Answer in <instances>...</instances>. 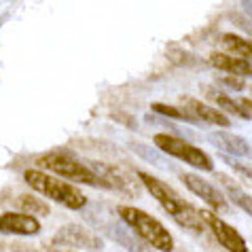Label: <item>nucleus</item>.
<instances>
[{"label":"nucleus","mask_w":252,"mask_h":252,"mask_svg":"<svg viewBox=\"0 0 252 252\" xmlns=\"http://www.w3.org/2000/svg\"><path fill=\"white\" fill-rule=\"evenodd\" d=\"M138 178H140V183L144 185L146 191H149L161 204V208L165 210L170 219H174L180 227H185V229L201 231L204 222H201V219H199V212L189 204V201H185L183 197H180L170 185L163 183V180L157 178V176H153V174H146V172H138Z\"/></svg>","instance_id":"f257e3e1"},{"label":"nucleus","mask_w":252,"mask_h":252,"mask_svg":"<svg viewBox=\"0 0 252 252\" xmlns=\"http://www.w3.org/2000/svg\"><path fill=\"white\" fill-rule=\"evenodd\" d=\"M117 214L121 216L131 233H134L140 242H144L146 246L161 250V252H172L174 250V237L153 214L144 212L136 206H119Z\"/></svg>","instance_id":"f03ea898"},{"label":"nucleus","mask_w":252,"mask_h":252,"mask_svg":"<svg viewBox=\"0 0 252 252\" xmlns=\"http://www.w3.org/2000/svg\"><path fill=\"white\" fill-rule=\"evenodd\" d=\"M24 180L28 183V187L34 189L36 193L53 199L55 204L66 206L68 210H81L87 204V197L81 189H76L74 185H70L66 180L53 176V174H49V172L32 167V170L24 172Z\"/></svg>","instance_id":"7ed1b4c3"},{"label":"nucleus","mask_w":252,"mask_h":252,"mask_svg":"<svg viewBox=\"0 0 252 252\" xmlns=\"http://www.w3.org/2000/svg\"><path fill=\"white\" fill-rule=\"evenodd\" d=\"M36 163L43 167V172H53L55 176L66 180V183L70 180V183L106 189L102 180L87 167L85 161H79L72 155H66V153H47V155L36 159Z\"/></svg>","instance_id":"20e7f679"},{"label":"nucleus","mask_w":252,"mask_h":252,"mask_svg":"<svg viewBox=\"0 0 252 252\" xmlns=\"http://www.w3.org/2000/svg\"><path fill=\"white\" fill-rule=\"evenodd\" d=\"M153 142H155V146L161 153H165V155H170L178 161H185V163L193 165L195 170H201V172L214 170V161L210 159L208 153L201 151L199 146L187 142L183 138L172 136V134H157L153 138Z\"/></svg>","instance_id":"39448f33"},{"label":"nucleus","mask_w":252,"mask_h":252,"mask_svg":"<svg viewBox=\"0 0 252 252\" xmlns=\"http://www.w3.org/2000/svg\"><path fill=\"white\" fill-rule=\"evenodd\" d=\"M197 212H199L201 222L212 231L214 240L219 242L222 248H227L229 252H248V244L242 237V233L231 227L229 222L222 220L219 214H214L212 210H197Z\"/></svg>","instance_id":"423d86ee"},{"label":"nucleus","mask_w":252,"mask_h":252,"mask_svg":"<svg viewBox=\"0 0 252 252\" xmlns=\"http://www.w3.org/2000/svg\"><path fill=\"white\" fill-rule=\"evenodd\" d=\"M55 246H66V248H76V250H89V252H100L104 248V240L92 229L83 225H66L62 227L58 233L53 235Z\"/></svg>","instance_id":"0eeeda50"},{"label":"nucleus","mask_w":252,"mask_h":252,"mask_svg":"<svg viewBox=\"0 0 252 252\" xmlns=\"http://www.w3.org/2000/svg\"><path fill=\"white\" fill-rule=\"evenodd\" d=\"M87 167L104 183L106 189H115L125 195H138V185L129 178V174L117 165L102 163V161H87Z\"/></svg>","instance_id":"6e6552de"},{"label":"nucleus","mask_w":252,"mask_h":252,"mask_svg":"<svg viewBox=\"0 0 252 252\" xmlns=\"http://www.w3.org/2000/svg\"><path fill=\"white\" fill-rule=\"evenodd\" d=\"M180 180H183V185L189 189V191L197 195L201 201H206L214 214L225 212L227 210V199L222 197V193L216 187L210 185L206 178L197 176V174H180Z\"/></svg>","instance_id":"1a4fd4ad"},{"label":"nucleus","mask_w":252,"mask_h":252,"mask_svg":"<svg viewBox=\"0 0 252 252\" xmlns=\"http://www.w3.org/2000/svg\"><path fill=\"white\" fill-rule=\"evenodd\" d=\"M180 108L187 110L197 123H208V125H216V127H229V115H225L222 110L204 104L201 100H195L191 95H183L180 97Z\"/></svg>","instance_id":"9d476101"},{"label":"nucleus","mask_w":252,"mask_h":252,"mask_svg":"<svg viewBox=\"0 0 252 252\" xmlns=\"http://www.w3.org/2000/svg\"><path fill=\"white\" fill-rule=\"evenodd\" d=\"M210 142L216 149L225 153V157H244V159H252V142H248L246 138L231 134V131H212L210 134Z\"/></svg>","instance_id":"9b49d317"},{"label":"nucleus","mask_w":252,"mask_h":252,"mask_svg":"<svg viewBox=\"0 0 252 252\" xmlns=\"http://www.w3.org/2000/svg\"><path fill=\"white\" fill-rule=\"evenodd\" d=\"M40 231L38 219L24 212H4L0 214V233L6 235H36Z\"/></svg>","instance_id":"f8f14e48"},{"label":"nucleus","mask_w":252,"mask_h":252,"mask_svg":"<svg viewBox=\"0 0 252 252\" xmlns=\"http://www.w3.org/2000/svg\"><path fill=\"white\" fill-rule=\"evenodd\" d=\"M210 64L216 70H225L229 76H252V62L242 60V58H233L229 53H212L210 55Z\"/></svg>","instance_id":"ddd939ff"},{"label":"nucleus","mask_w":252,"mask_h":252,"mask_svg":"<svg viewBox=\"0 0 252 252\" xmlns=\"http://www.w3.org/2000/svg\"><path fill=\"white\" fill-rule=\"evenodd\" d=\"M220 45L227 49L229 55L233 58H242V60H252V43L246 40L244 36L237 34H220Z\"/></svg>","instance_id":"4468645a"},{"label":"nucleus","mask_w":252,"mask_h":252,"mask_svg":"<svg viewBox=\"0 0 252 252\" xmlns=\"http://www.w3.org/2000/svg\"><path fill=\"white\" fill-rule=\"evenodd\" d=\"M219 180L222 183V187H225V191H227V195H229V199L233 201V204L240 208V210H244L246 214L252 216V195H248L242 187H237L233 180H229L227 176H222V174H219Z\"/></svg>","instance_id":"2eb2a0df"},{"label":"nucleus","mask_w":252,"mask_h":252,"mask_svg":"<svg viewBox=\"0 0 252 252\" xmlns=\"http://www.w3.org/2000/svg\"><path fill=\"white\" fill-rule=\"evenodd\" d=\"M15 204L24 214H30V216H34V219H36V216H47L49 214V206L45 204V201H40L38 197L30 195V193L19 195Z\"/></svg>","instance_id":"dca6fc26"},{"label":"nucleus","mask_w":252,"mask_h":252,"mask_svg":"<svg viewBox=\"0 0 252 252\" xmlns=\"http://www.w3.org/2000/svg\"><path fill=\"white\" fill-rule=\"evenodd\" d=\"M155 113L163 115V117H172V119H178V121H185V123H197L195 119L187 113V110L178 108V106H170V104H161V102H153L151 106Z\"/></svg>","instance_id":"f3484780"},{"label":"nucleus","mask_w":252,"mask_h":252,"mask_svg":"<svg viewBox=\"0 0 252 252\" xmlns=\"http://www.w3.org/2000/svg\"><path fill=\"white\" fill-rule=\"evenodd\" d=\"M214 102L219 104V106H220L222 110H227V113H231V115H235V117H242V119H250L248 110L244 108L240 102L231 100V97H229V95H225V94H214ZM220 108H219V110H220Z\"/></svg>","instance_id":"a211bd4d"},{"label":"nucleus","mask_w":252,"mask_h":252,"mask_svg":"<svg viewBox=\"0 0 252 252\" xmlns=\"http://www.w3.org/2000/svg\"><path fill=\"white\" fill-rule=\"evenodd\" d=\"M225 85H229L231 89H244V81L242 79H233V76H227V79H222Z\"/></svg>","instance_id":"6ab92c4d"},{"label":"nucleus","mask_w":252,"mask_h":252,"mask_svg":"<svg viewBox=\"0 0 252 252\" xmlns=\"http://www.w3.org/2000/svg\"><path fill=\"white\" fill-rule=\"evenodd\" d=\"M240 104H242V106L248 110V115L252 117V100H246V97H244V100H240Z\"/></svg>","instance_id":"aec40b11"}]
</instances>
